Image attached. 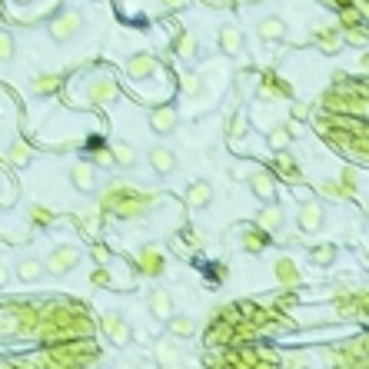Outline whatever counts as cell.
<instances>
[{
	"label": "cell",
	"instance_id": "32",
	"mask_svg": "<svg viewBox=\"0 0 369 369\" xmlns=\"http://www.w3.org/2000/svg\"><path fill=\"white\" fill-rule=\"evenodd\" d=\"M246 133H250V117H246L243 110H237V113L229 117V123H227V137L237 143V140H243Z\"/></svg>",
	"mask_w": 369,
	"mask_h": 369
},
{
	"label": "cell",
	"instance_id": "41",
	"mask_svg": "<svg viewBox=\"0 0 369 369\" xmlns=\"http://www.w3.org/2000/svg\"><path fill=\"white\" fill-rule=\"evenodd\" d=\"M7 160H11L13 166H27V163H30V147H27L23 140H13L11 153H7Z\"/></svg>",
	"mask_w": 369,
	"mask_h": 369
},
{
	"label": "cell",
	"instance_id": "6",
	"mask_svg": "<svg viewBox=\"0 0 369 369\" xmlns=\"http://www.w3.org/2000/svg\"><path fill=\"white\" fill-rule=\"evenodd\" d=\"M80 256L84 253L76 250V246H70V243H60V246H54V250L47 253V276H67V273L76 270V263H80Z\"/></svg>",
	"mask_w": 369,
	"mask_h": 369
},
{
	"label": "cell",
	"instance_id": "51",
	"mask_svg": "<svg viewBox=\"0 0 369 369\" xmlns=\"http://www.w3.org/2000/svg\"><path fill=\"white\" fill-rule=\"evenodd\" d=\"M11 280H13V270H11V266H4V263H0V290H4V286H7Z\"/></svg>",
	"mask_w": 369,
	"mask_h": 369
},
{
	"label": "cell",
	"instance_id": "59",
	"mask_svg": "<svg viewBox=\"0 0 369 369\" xmlns=\"http://www.w3.org/2000/svg\"><path fill=\"white\" fill-rule=\"evenodd\" d=\"M93 4H97V0H93Z\"/></svg>",
	"mask_w": 369,
	"mask_h": 369
},
{
	"label": "cell",
	"instance_id": "45",
	"mask_svg": "<svg viewBox=\"0 0 369 369\" xmlns=\"http://www.w3.org/2000/svg\"><path fill=\"white\" fill-rule=\"evenodd\" d=\"M183 239H186V246H190V250H203V246H207V237H203L200 229H186Z\"/></svg>",
	"mask_w": 369,
	"mask_h": 369
},
{
	"label": "cell",
	"instance_id": "37",
	"mask_svg": "<svg viewBox=\"0 0 369 369\" xmlns=\"http://www.w3.org/2000/svg\"><path fill=\"white\" fill-rule=\"evenodd\" d=\"M180 90H183L186 100H196L200 93H203V76H200V74H183V80H180Z\"/></svg>",
	"mask_w": 369,
	"mask_h": 369
},
{
	"label": "cell",
	"instance_id": "3",
	"mask_svg": "<svg viewBox=\"0 0 369 369\" xmlns=\"http://www.w3.org/2000/svg\"><path fill=\"white\" fill-rule=\"evenodd\" d=\"M84 27H87V17L80 11H57L47 21V33H50L54 44H70L76 33H84Z\"/></svg>",
	"mask_w": 369,
	"mask_h": 369
},
{
	"label": "cell",
	"instance_id": "13",
	"mask_svg": "<svg viewBox=\"0 0 369 369\" xmlns=\"http://www.w3.org/2000/svg\"><path fill=\"white\" fill-rule=\"evenodd\" d=\"M147 163H150V170L157 176L176 174V153L170 150V147H163V143H157V147H150V150H147Z\"/></svg>",
	"mask_w": 369,
	"mask_h": 369
},
{
	"label": "cell",
	"instance_id": "44",
	"mask_svg": "<svg viewBox=\"0 0 369 369\" xmlns=\"http://www.w3.org/2000/svg\"><path fill=\"white\" fill-rule=\"evenodd\" d=\"M103 217V210H100V203L97 207H90L87 213H80V227L87 229V233H93V229H97V220Z\"/></svg>",
	"mask_w": 369,
	"mask_h": 369
},
{
	"label": "cell",
	"instance_id": "46",
	"mask_svg": "<svg viewBox=\"0 0 369 369\" xmlns=\"http://www.w3.org/2000/svg\"><path fill=\"white\" fill-rule=\"evenodd\" d=\"M90 256H93L97 263H107V260H110V250L103 246V243H93V250H90Z\"/></svg>",
	"mask_w": 369,
	"mask_h": 369
},
{
	"label": "cell",
	"instance_id": "21",
	"mask_svg": "<svg viewBox=\"0 0 369 369\" xmlns=\"http://www.w3.org/2000/svg\"><path fill=\"white\" fill-rule=\"evenodd\" d=\"M186 207L190 210H207L213 203V186L207 180H193V183L186 186Z\"/></svg>",
	"mask_w": 369,
	"mask_h": 369
},
{
	"label": "cell",
	"instance_id": "12",
	"mask_svg": "<svg viewBox=\"0 0 369 369\" xmlns=\"http://www.w3.org/2000/svg\"><path fill=\"white\" fill-rule=\"evenodd\" d=\"M313 44L319 47V50H323V54H339V50H343V44H346V40H343V27H323V23H316L313 27Z\"/></svg>",
	"mask_w": 369,
	"mask_h": 369
},
{
	"label": "cell",
	"instance_id": "48",
	"mask_svg": "<svg viewBox=\"0 0 369 369\" xmlns=\"http://www.w3.org/2000/svg\"><path fill=\"white\" fill-rule=\"evenodd\" d=\"M90 280H93V286H110V276H107V270H103V266H97Z\"/></svg>",
	"mask_w": 369,
	"mask_h": 369
},
{
	"label": "cell",
	"instance_id": "52",
	"mask_svg": "<svg viewBox=\"0 0 369 369\" xmlns=\"http://www.w3.org/2000/svg\"><path fill=\"white\" fill-rule=\"evenodd\" d=\"M213 276H217L220 283L227 280V263H217V266H213Z\"/></svg>",
	"mask_w": 369,
	"mask_h": 369
},
{
	"label": "cell",
	"instance_id": "56",
	"mask_svg": "<svg viewBox=\"0 0 369 369\" xmlns=\"http://www.w3.org/2000/svg\"><path fill=\"white\" fill-rule=\"evenodd\" d=\"M0 203H7V196H4V186H0Z\"/></svg>",
	"mask_w": 369,
	"mask_h": 369
},
{
	"label": "cell",
	"instance_id": "47",
	"mask_svg": "<svg viewBox=\"0 0 369 369\" xmlns=\"http://www.w3.org/2000/svg\"><path fill=\"white\" fill-rule=\"evenodd\" d=\"M290 117H293V120H306V117H310V107H306V103H300V100H296L293 107H290Z\"/></svg>",
	"mask_w": 369,
	"mask_h": 369
},
{
	"label": "cell",
	"instance_id": "31",
	"mask_svg": "<svg viewBox=\"0 0 369 369\" xmlns=\"http://www.w3.org/2000/svg\"><path fill=\"white\" fill-rule=\"evenodd\" d=\"M336 256H339L336 243H316V246H310V260H313V266H333Z\"/></svg>",
	"mask_w": 369,
	"mask_h": 369
},
{
	"label": "cell",
	"instance_id": "4",
	"mask_svg": "<svg viewBox=\"0 0 369 369\" xmlns=\"http://www.w3.org/2000/svg\"><path fill=\"white\" fill-rule=\"evenodd\" d=\"M326 227V210L319 200H313V196H306L303 203H300V210H296V229L303 233V237H313V233H323Z\"/></svg>",
	"mask_w": 369,
	"mask_h": 369
},
{
	"label": "cell",
	"instance_id": "50",
	"mask_svg": "<svg viewBox=\"0 0 369 369\" xmlns=\"http://www.w3.org/2000/svg\"><path fill=\"white\" fill-rule=\"evenodd\" d=\"M303 243V233L296 229V233H286V239H283V246H300Z\"/></svg>",
	"mask_w": 369,
	"mask_h": 369
},
{
	"label": "cell",
	"instance_id": "25",
	"mask_svg": "<svg viewBox=\"0 0 369 369\" xmlns=\"http://www.w3.org/2000/svg\"><path fill=\"white\" fill-rule=\"evenodd\" d=\"M64 87V74H37L30 80V93L33 97H50Z\"/></svg>",
	"mask_w": 369,
	"mask_h": 369
},
{
	"label": "cell",
	"instance_id": "11",
	"mask_svg": "<svg viewBox=\"0 0 369 369\" xmlns=\"http://www.w3.org/2000/svg\"><path fill=\"white\" fill-rule=\"evenodd\" d=\"M256 97L260 100H290L293 97V90H290V84H286V80H283V76H276L270 70V74H263L260 76V84H256Z\"/></svg>",
	"mask_w": 369,
	"mask_h": 369
},
{
	"label": "cell",
	"instance_id": "19",
	"mask_svg": "<svg viewBox=\"0 0 369 369\" xmlns=\"http://www.w3.org/2000/svg\"><path fill=\"white\" fill-rule=\"evenodd\" d=\"M13 276L21 283H40L47 276V266L37 256H21V260L13 263Z\"/></svg>",
	"mask_w": 369,
	"mask_h": 369
},
{
	"label": "cell",
	"instance_id": "35",
	"mask_svg": "<svg viewBox=\"0 0 369 369\" xmlns=\"http://www.w3.org/2000/svg\"><path fill=\"white\" fill-rule=\"evenodd\" d=\"M339 183L343 190L349 193V200L359 193V186H363V174H359V166H343V174H339Z\"/></svg>",
	"mask_w": 369,
	"mask_h": 369
},
{
	"label": "cell",
	"instance_id": "57",
	"mask_svg": "<svg viewBox=\"0 0 369 369\" xmlns=\"http://www.w3.org/2000/svg\"><path fill=\"white\" fill-rule=\"evenodd\" d=\"M0 11H4V0H0Z\"/></svg>",
	"mask_w": 369,
	"mask_h": 369
},
{
	"label": "cell",
	"instance_id": "58",
	"mask_svg": "<svg viewBox=\"0 0 369 369\" xmlns=\"http://www.w3.org/2000/svg\"><path fill=\"white\" fill-rule=\"evenodd\" d=\"M366 207H369V200H366Z\"/></svg>",
	"mask_w": 369,
	"mask_h": 369
},
{
	"label": "cell",
	"instance_id": "14",
	"mask_svg": "<svg viewBox=\"0 0 369 369\" xmlns=\"http://www.w3.org/2000/svg\"><path fill=\"white\" fill-rule=\"evenodd\" d=\"M250 190H253V196H256L260 203H270L273 196H276V174L266 170V166L253 170L250 174Z\"/></svg>",
	"mask_w": 369,
	"mask_h": 369
},
{
	"label": "cell",
	"instance_id": "39",
	"mask_svg": "<svg viewBox=\"0 0 369 369\" xmlns=\"http://www.w3.org/2000/svg\"><path fill=\"white\" fill-rule=\"evenodd\" d=\"M27 220H30L33 227H50L57 217L44 207V203H30V210H27Z\"/></svg>",
	"mask_w": 369,
	"mask_h": 369
},
{
	"label": "cell",
	"instance_id": "36",
	"mask_svg": "<svg viewBox=\"0 0 369 369\" xmlns=\"http://www.w3.org/2000/svg\"><path fill=\"white\" fill-rule=\"evenodd\" d=\"M213 329L207 333V346H227L229 339H233V326L229 323H220V319H213Z\"/></svg>",
	"mask_w": 369,
	"mask_h": 369
},
{
	"label": "cell",
	"instance_id": "8",
	"mask_svg": "<svg viewBox=\"0 0 369 369\" xmlns=\"http://www.w3.org/2000/svg\"><path fill=\"white\" fill-rule=\"evenodd\" d=\"M117 97H120V87L110 74H97L87 84V100L90 103H97V107H107V103H113Z\"/></svg>",
	"mask_w": 369,
	"mask_h": 369
},
{
	"label": "cell",
	"instance_id": "5",
	"mask_svg": "<svg viewBox=\"0 0 369 369\" xmlns=\"http://www.w3.org/2000/svg\"><path fill=\"white\" fill-rule=\"evenodd\" d=\"M100 329H103V336L110 339V346L123 349V346H130V343H133L130 323H127V316L117 313V310H110V313L100 316Z\"/></svg>",
	"mask_w": 369,
	"mask_h": 369
},
{
	"label": "cell",
	"instance_id": "28",
	"mask_svg": "<svg viewBox=\"0 0 369 369\" xmlns=\"http://www.w3.org/2000/svg\"><path fill=\"white\" fill-rule=\"evenodd\" d=\"M239 239H243V250L253 253V256H256V253H263L266 246H270V233H266V229H260V227H246Z\"/></svg>",
	"mask_w": 369,
	"mask_h": 369
},
{
	"label": "cell",
	"instance_id": "26",
	"mask_svg": "<svg viewBox=\"0 0 369 369\" xmlns=\"http://www.w3.org/2000/svg\"><path fill=\"white\" fill-rule=\"evenodd\" d=\"M174 50L180 60H196V57H200V37L190 30H180L174 40Z\"/></svg>",
	"mask_w": 369,
	"mask_h": 369
},
{
	"label": "cell",
	"instance_id": "40",
	"mask_svg": "<svg viewBox=\"0 0 369 369\" xmlns=\"http://www.w3.org/2000/svg\"><path fill=\"white\" fill-rule=\"evenodd\" d=\"M319 193H323L326 200H336V203H346V200H349V193L343 190V183H339V180H323Z\"/></svg>",
	"mask_w": 369,
	"mask_h": 369
},
{
	"label": "cell",
	"instance_id": "17",
	"mask_svg": "<svg viewBox=\"0 0 369 369\" xmlns=\"http://www.w3.org/2000/svg\"><path fill=\"white\" fill-rule=\"evenodd\" d=\"M157 67H160V60L153 54H147V50L127 57V76H130V80H150V76L157 74Z\"/></svg>",
	"mask_w": 369,
	"mask_h": 369
},
{
	"label": "cell",
	"instance_id": "10",
	"mask_svg": "<svg viewBox=\"0 0 369 369\" xmlns=\"http://www.w3.org/2000/svg\"><path fill=\"white\" fill-rule=\"evenodd\" d=\"M147 120H150V130L157 133V137H170V133L176 130V123H180V113H176L170 103H160V107H150Z\"/></svg>",
	"mask_w": 369,
	"mask_h": 369
},
{
	"label": "cell",
	"instance_id": "9",
	"mask_svg": "<svg viewBox=\"0 0 369 369\" xmlns=\"http://www.w3.org/2000/svg\"><path fill=\"white\" fill-rule=\"evenodd\" d=\"M70 183H74L76 193H93L100 183V174H97V163L90 160H76L70 166Z\"/></svg>",
	"mask_w": 369,
	"mask_h": 369
},
{
	"label": "cell",
	"instance_id": "30",
	"mask_svg": "<svg viewBox=\"0 0 369 369\" xmlns=\"http://www.w3.org/2000/svg\"><path fill=\"white\" fill-rule=\"evenodd\" d=\"M87 160L97 163V166H113V153H110V140L103 143L100 137H93V140L87 143Z\"/></svg>",
	"mask_w": 369,
	"mask_h": 369
},
{
	"label": "cell",
	"instance_id": "22",
	"mask_svg": "<svg viewBox=\"0 0 369 369\" xmlns=\"http://www.w3.org/2000/svg\"><path fill=\"white\" fill-rule=\"evenodd\" d=\"M273 174L283 176L286 183H300V180H303V174H300V163H296L286 150H276V157H273Z\"/></svg>",
	"mask_w": 369,
	"mask_h": 369
},
{
	"label": "cell",
	"instance_id": "49",
	"mask_svg": "<svg viewBox=\"0 0 369 369\" xmlns=\"http://www.w3.org/2000/svg\"><path fill=\"white\" fill-rule=\"evenodd\" d=\"M163 11H180V7H186V0H157Z\"/></svg>",
	"mask_w": 369,
	"mask_h": 369
},
{
	"label": "cell",
	"instance_id": "1",
	"mask_svg": "<svg viewBox=\"0 0 369 369\" xmlns=\"http://www.w3.org/2000/svg\"><path fill=\"white\" fill-rule=\"evenodd\" d=\"M90 323L87 310H80L74 303H50L44 306L40 313V326L37 333L47 339V343H60V339H76V336H90Z\"/></svg>",
	"mask_w": 369,
	"mask_h": 369
},
{
	"label": "cell",
	"instance_id": "18",
	"mask_svg": "<svg viewBox=\"0 0 369 369\" xmlns=\"http://www.w3.org/2000/svg\"><path fill=\"white\" fill-rule=\"evenodd\" d=\"M256 33H260L263 44H280V40H286V21L283 17H276V13H270V17H260L256 21Z\"/></svg>",
	"mask_w": 369,
	"mask_h": 369
},
{
	"label": "cell",
	"instance_id": "15",
	"mask_svg": "<svg viewBox=\"0 0 369 369\" xmlns=\"http://www.w3.org/2000/svg\"><path fill=\"white\" fill-rule=\"evenodd\" d=\"M217 44L227 57H239L243 54V47H246V37H243V30H239L237 23H223V27L217 30Z\"/></svg>",
	"mask_w": 369,
	"mask_h": 369
},
{
	"label": "cell",
	"instance_id": "29",
	"mask_svg": "<svg viewBox=\"0 0 369 369\" xmlns=\"http://www.w3.org/2000/svg\"><path fill=\"white\" fill-rule=\"evenodd\" d=\"M110 153H113V166H123V170L137 166V150H133V143L110 140Z\"/></svg>",
	"mask_w": 369,
	"mask_h": 369
},
{
	"label": "cell",
	"instance_id": "33",
	"mask_svg": "<svg viewBox=\"0 0 369 369\" xmlns=\"http://www.w3.org/2000/svg\"><path fill=\"white\" fill-rule=\"evenodd\" d=\"M343 40H346L349 47H369V27H366V21L353 23V27H343Z\"/></svg>",
	"mask_w": 369,
	"mask_h": 369
},
{
	"label": "cell",
	"instance_id": "54",
	"mask_svg": "<svg viewBox=\"0 0 369 369\" xmlns=\"http://www.w3.org/2000/svg\"><path fill=\"white\" fill-rule=\"evenodd\" d=\"M359 67H363V70H369V50L363 57H359Z\"/></svg>",
	"mask_w": 369,
	"mask_h": 369
},
{
	"label": "cell",
	"instance_id": "2",
	"mask_svg": "<svg viewBox=\"0 0 369 369\" xmlns=\"http://www.w3.org/2000/svg\"><path fill=\"white\" fill-rule=\"evenodd\" d=\"M100 210L110 213V217L123 220V223H133V220L150 217L153 210H157V196L147 193V190H137V186H130V183L113 180V183L100 193Z\"/></svg>",
	"mask_w": 369,
	"mask_h": 369
},
{
	"label": "cell",
	"instance_id": "24",
	"mask_svg": "<svg viewBox=\"0 0 369 369\" xmlns=\"http://www.w3.org/2000/svg\"><path fill=\"white\" fill-rule=\"evenodd\" d=\"M153 353H157V359L166 363V366L183 363V356H180V353H183V349H180V339L170 336V333H166V339H157V343H153Z\"/></svg>",
	"mask_w": 369,
	"mask_h": 369
},
{
	"label": "cell",
	"instance_id": "55",
	"mask_svg": "<svg viewBox=\"0 0 369 369\" xmlns=\"http://www.w3.org/2000/svg\"><path fill=\"white\" fill-rule=\"evenodd\" d=\"M11 4H17V7H27V4H30V0H11Z\"/></svg>",
	"mask_w": 369,
	"mask_h": 369
},
{
	"label": "cell",
	"instance_id": "27",
	"mask_svg": "<svg viewBox=\"0 0 369 369\" xmlns=\"http://www.w3.org/2000/svg\"><path fill=\"white\" fill-rule=\"evenodd\" d=\"M273 273H276V283L280 286H296L300 283V266H296L293 256H280L276 266H273Z\"/></svg>",
	"mask_w": 369,
	"mask_h": 369
},
{
	"label": "cell",
	"instance_id": "42",
	"mask_svg": "<svg viewBox=\"0 0 369 369\" xmlns=\"http://www.w3.org/2000/svg\"><path fill=\"white\" fill-rule=\"evenodd\" d=\"M13 333H17V306L0 313V336H13Z\"/></svg>",
	"mask_w": 369,
	"mask_h": 369
},
{
	"label": "cell",
	"instance_id": "34",
	"mask_svg": "<svg viewBox=\"0 0 369 369\" xmlns=\"http://www.w3.org/2000/svg\"><path fill=\"white\" fill-rule=\"evenodd\" d=\"M266 140H270V150H290L293 133H290V127H276V123H273L270 130H266Z\"/></svg>",
	"mask_w": 369,
	"mask_h": 369
},
{
	"label": "cell",
	"instance_id": "38",
	"mask_svg": "<svg viewBox=\"0 0 369 369\" xmlns=\"http://www.w3.org/2000/svg\"><path fill=\"white\" fill-rule=\"evenodd\" d=\"M13 54H17V40L7 27H0V64H11Z\"/></svg>",
	"mask_w": 369,
	"mask_h": 369
},
{
	"label": "cell",
	"instance_id": "20",
	"mask_svg": "<svg viewBox=\"0 0 369 369\" xmlns=\"http://www.w3.org/2000/svg\"><path fill=\"white\" fill-rule=\"evenodd\" d=\"M283 223H286V213H283L280 203H273V200L270 203H263V210L256 213V227L266 229V233L273 237V233H280L283 229Z\"/></svg>",
	"mask_w": 369,
	"mask_h": 369
},
{
	"label": "cell",
	"instance_id": "16",
	"mask_svg": "<svg viewBox=\"0 0 369 369\" xmlns=\"http://www.w3.org/2000/svg\"><path fill=\"white\" fill-rule=\"evenodd\" d=\"M147 310H150V316L157 319V323H163V319H170V316L176 313V303L174 296H170V290H150V296H147Z\"/></svg>",
	"mask_w": 369,
	"mask_h": 369
},
{
	"label": "cell",
	"instance_id": "7",
	"mask_svg": "<svg viewBox=\"0 0 369 369\" xmlns=\"http://www.w3.org/2000/svg\"><path fill=\"white\" fill-rule=\"evenodd\" d=\"M133 270L140 276H160L166 270V256H163V250L157 243H143L137 250V256H133Z\"/></svg>",
	"mask_w": 369,
	"mask_h": 369
},
{
	"label": "cell",
	"instance_id": "43",
	"mask_svg": "<svg viewBox=\"0 0 369 369\" xmlns=\"http://www.w3.org/2000/svg\"><path fill=\"white\" fill-rule=\"evenodd\" d=\"M353 23H363V13H359L356 4H349V7H339V27H353Z\"/></svg>",
	"mask_w": 369,
	"mask_h": 369
},
{
	"label": "cell",
	"instance_id": "23",
	"mask_svg": "<svg viewBox=\"0 0 369 369\" xmlns=\"http://www.w3.org/2000/svg\"><path fill=\"white\" fill-rule=\"evenodd\" d=\"M163 326H166V333L176 336L180 343L196 336V319H193V316H186V313H174L170 319H163Z\"/></svg>",
	"mask_w": 369,
	"mask_h": 369
},
{
	"label": "cell",
	"instance_id": "53",
	"mask_svg": "<svg viewBox=\"0 0 369 369\" xmlns=\"http://www.w3.org/2000/svg\"><path fill=\"white\" fill-rule=\"evenodd\" d=\"M359 7V13H363V21H369V0H353Z\"/></svg>",
	"mask_w": 369,
	"mask_h": 369
}]
</instances>
